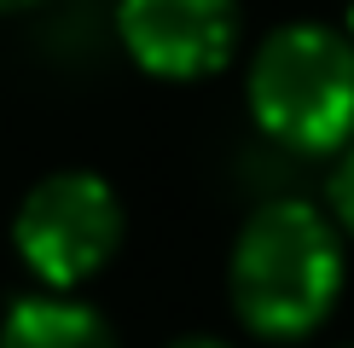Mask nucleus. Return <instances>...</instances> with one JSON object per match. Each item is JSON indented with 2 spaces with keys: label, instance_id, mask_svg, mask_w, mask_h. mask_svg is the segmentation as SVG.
Here are the masks:
<instances>
[{
  "label": "nucleus",
  "instance_id": "423d86ee",
  "mask_svg": "<svg viewBox=\"0 0 354 348\" xmlns=\"http://www.w3.org/2000/svg\"><path fill=\"white\" fill-rule=\"evenodd\" d=\"M331 215H337V226L354 238V151L337 163V174H331Z\"/></svg>",
  "mask_w": 354,
  "mask_h": 348
},
{
  "label": "nucleus",
  "instance_id": "f03ea898",
  "mask_svg": "<svg viewBox=\"0 0 354 348\" xmlns=\"http://www.w3.org/2000/svg\"><path fill=\"white\" fill-rule=\"evenodd\" d=\"M250 110L290 151H337L354 139V41L319 23H290L250 64Z\"/></svg>",
  "mask_w": 354,
  "mask_h": 348
},
{
  "label": "nucleus",
  "instance_id": "f257e3e1",
  "mask_svg": "<svg viewBox=\"0 0 354 348\" xmlns=\"http://www.w3.org/2000/svg\"><path fill=\"white\" fill-rule=\"evenodd\" d=\"M227 290L244 331L297 342L326 325L343 296V238L314 203H261L232 244Z\"/></svg>",
  "mask_w": 354,
  "mask_h": 348
},
{
  "label": "nucleus",
  "instance_id": "6e6552de",
  "mask_svg": "<svg viewBox=\"0 0 354 348\" xmlns=\"http://www.w3.org/2000/svg\"><path fill=\"white\" fill-rule=\"evenodd\" d=\"M24 6H35V0H0V12H24Z\"/></svg>",
  "mask_w": 354,
  "mask_h": 348
},
{
  "label": "nucleus",
  "instance_id": "0eeeda50",
  "mask_svg": "<svg viewBox=\"0 0 354 348\" xmlns=\"http://www.w3.org/2000/svg\"><path fill=\"white\" fill-rule=\"evenodd\" d=\"M169 348H232V342H221V337H180V342H169Z\"/></svg>",
  "mask_w": 354,
  "mask_h": 348
},
{
  "label": "nucleus",
  "instance_id": "1a4fd4ad",
  "mask_svg": "<svg viewBox=\"0 0 354 348\" xmlns=\"http://www.w3.org/2000/svg\"><path fill=\"white\" fill-rule=\"evenodd\" d=\"M348 29H354V12H348Z\"/></svg>",
  "mask_w": 354,
  "mask_h": 348
},
{
  "label": "nucleus",
  "instance_id": "7ed1b4c3",
  "mask_svg": "<svg viewBox=\"0 0 354 348\" xmlns=\"http://www.w3.org/2000/svg\"><path fill=\"white\" fill-rule=\"evenodd\" d=\"M122 244V203L99 174L64 168L29 186L12 221V250L47 290H76L116 255Z\"/></svg>",
  "mask_w": 354,
  "mask_h": 348
},
{
  "label": "nucleus",
  "instance_id": "20e7f679",
  "mask_svg": "<svg viewBox=\"0 0 354 348\" xmlns=\"http://www.w3.org/2000/svg\"><path fill=\"white\" fill-rule=\"evenodd\" d=\"M116 29L140 70L163 81H198L215 76L239 47V6L232 0H122Z\"/></svg>",
  "mask_w": 354,
  "mask_h": 348
},
{
  "label": "nucleus",
  "instance_id": "39448f33",
  "mask_svg": "<svg viewBox=\"0 0 354 348\" xmlns=\"http://www.w3.org/2000/svg\"><path fill=\"white\" fill-rule=\"evenodd\" d=\"M0 348H116V337L99 308L76 302L70 290H41L6 308Z\"/></svg>",
  "mask_w": 354,
  "mask_h": 348
}]
</instances>
